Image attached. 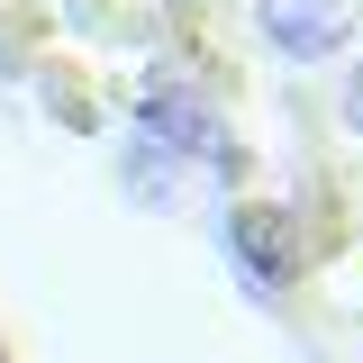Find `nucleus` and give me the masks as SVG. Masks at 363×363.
<instances>
[{
  "label": "nucleus",
  "instance_id": "obj_2",
  "mask_svg": "<svg viewBox=\"0 0 363 363\" xmlns=\"http://www.w3.org/2000/svg\"><path fill=\"white\" fill-rule=\"evenodd\" d=\"M363 0H255V28H264L272 55H291V64H327L336 45L354 37Z\"/></svg>",
  "mask_w": 363,
  "mask_h": 363
},
{
  "label": "nucleus",
  "instance_id": "obj_3",
  "mask_svg": "<svg viewBox=\"0 0 363 363\" xmlns=\"http://www.w3.org/2000/svg\"><path fill=\"white\" fill-rule=\"evenodd\" d=\"M227 236H236V255H245V281H255V291H272V281H281V264H291V227H281V209H236V218H227Z\"/></svg>",
  "mask_w": 363,
  "mask_h": 363
},
{
  "label": "nucleus",
  "instance_id": "obj_5",
  "mask_svg": "<svg viewBox=\"0 0 363 363\" xmlns=\"http://www.w3.org/2000/svg\"><path fill=\"white\" fill-rule=\"evenodd\" d=\"M345 128L363 136V64H354V73H345Z\"/></svg>",
  "mask_w": 363,
  "mask_h": 363
},
{
  "label": "nucleus",
  "instance_id": "obj_1",
  "mask_svg": "<svg viewBox=\"0 0 363 363\" xmlns=\"http://www.w3.org/2000/svg\"><path fill=\"white\" fill-rule=\"evenodd\" d=\"M136 128H145V145H164V155H182V164H236L218 109H209L200 91H182V82L145 91V100H136Z\"/></svg>",
  "mask_w": 363,
  "mask_h": 363
},
{
  "label": "nucleus",
  "instance_id": "obj_4",
  "mask_svg": "<svg viewBox=\"0 0 363 363\" xmlns=\"http://www.w3.org/2000/svg\"><path fill=\"white\" fill-rule=\"evenodd\" d=\"M128 191L155 200V209H173V200H182V155H164V145L136 136V145H128Z\"/></svg>",
  "mask_w": 363,
  "mask_h": 363
}]
</instances>
